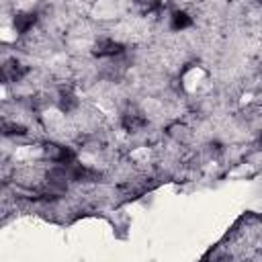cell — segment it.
I'll use <instances>...</instances> for the list:
<instances>
[{
  "label": "cell",
  "mask_w": 262,
  "mask_h": 262,
  "mask_svg": "<svg viewBox=\"0 0 262 262\" xmlns=\"http://www.w3.org/2000/svg\"><path fill=\"white\" fill-rule=\"evenodd\" d=\"M123 127H125L127 131H131V133H135V131H140L142 127H146V123H148V119L140 113V111H135V109H131V111H127L125 115H123Z\"/></svg>",
  "instance_id": "4"
},
{
  "label": "cell",
  "mask_w": 262,
  "mask_h": 262,
  "mask_svg": "<svg viewBox=\"0 0 262 262\" xmlns=\"http://www.w3.org/2000/svg\"><path fill=\"white\" fill-rule=\"evenodd\" d=\"M260 2H262V0H260Z\"/></svg>",
  "instance_id": "11"
},
{
  "label": "cell",
  "mask_w": 262,
  "mask_h": 262,
  "mask_svg": "<svg viewBox=\"0 0 262 262\" xmlns=\"http://www.w3.org/2000/svg\"><path fill=\"white\" fill-rule=\"evenodd\" d=\"M123 52V45L113 41V39H101L97 45H95V53L97 57H113V55H119Z\"/></svg>",
  "instance_id": "3"
},
{
  "label": "cell",
  "mask_w": 262,
  "mask_h": 262,
  "mask_svg": "<svg viewBox=\"0 0 262 262\" xmlns=\"http://www.w3.org/2000/svg\"><path fill=\"white\" fill-rule=\"evenodd\" d=\"M35 21H37V14H33V12H21V14L14 17V29H17L19 33H27V31L35 25Z\"/></svg>",
  "instance_id": "5"
},
{
  "label": "cell",
  "mask_w": 262,
  "mask_h": 262,
  "mask_svg": "<svg viewBox=\"0 0 262 262\" xmlns=\"http://www.w3.org/2000/svg\"><path fill=\"white\" fill-rule=\"evenodd\" d=\"M4 133L6 135H25V127L21 125H10V123H4Z\"/></svg>",
  "instance_id": "9"
},
{
  "label": "cell",
  "mask_w": 262,
  "mask_h": 262,
  "mask_svg": "<svg viewBox=\"0 0 262 262\" xmlns=\"http://www.w3.org/2000/svg\"><path fill=\"white\" fill-rule=\"evenodd\" d=\"M43 152H45V158H50L52 162H55V164H72L74 162V152L70 150V148H66V146H57V144H48L43 148Z\"/></svg>",
  "instance_id": "1"
},
{
  "label": "cell",
  "mask_w": 262,
  "mask_h": 262,
  "mask_svg": "<svg viewBox=\"0 0 262 262\" xmlns=\"http://www.w3.org/2000/svg\"><path fill=\"white\" fill-rule=\"evenodd\" d=\"M191 25H193V19L187 12H174L172 14V29L174 31H182V29H187Z\"/></svg>",
  "instance_id": "6"
},
{
  "label": "cell",
  "mask_w": 262,
  "mask_h": 262,
  "mask_svg": "<svg viewBox=\"0 0 262 262\" xmlns=\"http://www.w3.org/2000/svg\"><path fill=\"white\" fill-rule=\"evenodd\" d=\"M137 4H140V8L144 12H152V10H156L160 4H158V0H137Z\"/></svg>",
  "instance_id": "8"
},
{
  "label": "cell",
  "mask_w": 262,
  "mask_h": 262,
  "mask_svg": "<svg viewBox=\"0 0 262 262\" xmlns=\"http://www.w3.org/2000/svg\"><path fill=\"white\" fill-rule=\"evenodd\" d=\"M59 105H61V109L64 111H70L72 106H76V99L70 95V92L66 90H61V97H59Z\"/></svg>",
  "instance_id": "7"
},
{
  "label": "cell",
  "mask_w": 262,
  "mask_h": 262,
  "mask_svg": "<svg viewBox=\"0 0 262 262\" xmlns=\"http://www.w3.org/2000/svg\"><path fill=\"white\" fill-rule=\"evenodd\" d=\"M25 74H27V68L17 59H8L6 64L2 66V78L6 82H19Z\"/></svg>",
  "instance_id": "2"
},
{
  "label": "cell",
  "mask_w": 262,
  "mask_h": 262,
  "mask_svg": "<svg viewBox=\"0 0 262 262\" xmlns=\"http://www.w3.org/2000/svg\"><path fill=\"white\" fill-rule=\"evenodd\" d=\"M260 146H262V137H260Z\"/></svg>",
  "instance_id": "10"
}]
</instances>
